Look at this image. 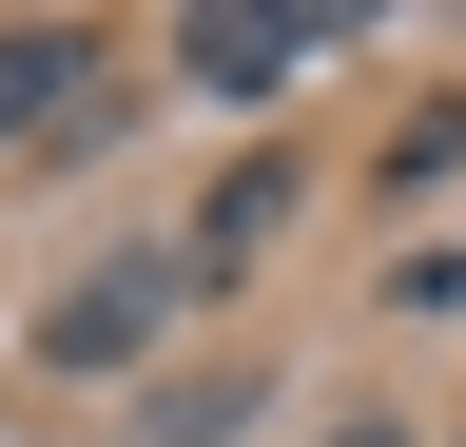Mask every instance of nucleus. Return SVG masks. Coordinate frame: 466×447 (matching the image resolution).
Instances as JSON below:
<instances>
[{"mask_svg":"<svg viewBox=\"0 0 466 447\" xmlns=\"http://www.w3.org/2000/svg\"><path fill=\"white\" fill-rule=\"evenodd\" d=\"M350 20H311V0H214V20H175V59H195L214 97H272V78H311Z\"/></svg>","mask_w":466,"mask_h":447,"instance_id":"f257e3e1","label":"nucleus"},{"mask_svg":"<svg viewBox=\"0 0 466 447\" xmlns=\"http://www.w3.org/2000/svg\"><path fill=\"white\" fill-rule=\"evenodd\" d=\"M156 330V272H97V292H58V370H116Z\"/></svg>","mask_w":466,"mask_h":447,"instance_id":"f03ea898","label":"nucleus"},{"mask_svg":"<svg viewBox=\"0 0 466 447\" xmlns=\"http://www.w3.org/2000/svg\"><path fill=\"white\" fill-rule=\"evenodd\" d=\"M58 78H78V39L20 20V39H0V137H39V117H58Z\"/></svg>","mask_w":466,"mask_h":447,"instance_id":"7ed1b4c3","label":"nucleus"},{"mask_svg":"<svg viewBox=\"0 0 466 447\" xmlns=\"http://www.w3.org/2000/svg\"><path fill=\"white\" fill-rule=\"evenodd\" d=\"M272 214H291V176H233V195H214V234H195V272H233V253L272 234Z\"/></svg>","mask_w":466,"mask_h":447,"instance_id":"20e7f679","label":"nucleus"},{"mask_svg":"<svg viewBox=\"0 0 466 447\" xmlns=\"http://www.w3.org/2000/svg\"><path fill=\"white\" fill-rule=\"evenodd\" d=\"M330 447H389V428H330Z\"/></svg>","mask_w":466,"mask_h":447,"instance_id":"39448f33","label":"nucleus"}]
</instances>
